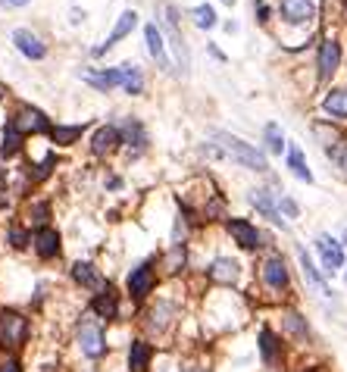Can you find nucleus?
I'll use <instances>...</instances> for the list:
<instances>
[{"label":"nucleus","mask_w":347,"mask_h":372,"mask_svg":"<svg viewBox=\"0 0 347 372\" xmlns=\"http://www.w3.org/2000/svg\"><path fill=\"white\" fill-rule=\"evenodd\" d=\"M75 347H78V354L91 363H100L110 354L107 329L97 316H82V322L75 326Z\"/></svg>","instance_id":"1"},{"label":"nucleus","mask_w":347,"mask_h":372,"mask_svg":"<svg viewBox=\"0 0 347 372\" xmlns=\"http://www.w3.org/2000/svg\"><path fill=\"white\" fill-rule=\"evenodd\" d=\"M213 138H216V144L225 150L228 156H232L238 166L244 169H254V172H266L269 169V163H266V154L263 150H257L254 144H247V141H241L238 134H228V132H213Z\"/></svg>","instance_id":"2"},{"label":"nucleus","mask_w":347,"mask_h":372,"mask_svg":"<svg viewBox=\"0 0 347 372\" xmlns=\"http://www.w3.org/2000/svg\"><path fill=\"white\" fill-rule=\"evenodd\" d=\"M154 288H156V257L141 260L138 266L129 269V275H125V291H129V297L135 300V304L151 297Z\"/></svg>","instance_id":"3"},{"label":"nucleus","mask_w":347,"mask_h":372,"mask_svg":"<svg viewBox=\"0 0 347 372\" xmlns=\"http://www.w3.org/2000/svg\"><path fill=\"white\" fill-rule=\"evenodd\" d=\"M28 316L16 313V310H4L0 313V347L4 351H19V347L28 344Z\"/></svg>","instance_id":"4"},{"label":"nucleus","mask_w":347,"mask_h":372,"mask_svg":"<svg viewBox=\"0 0 347 372\" xmlns=\"http://www.w3.org/2000/svg\"><path fill=\"white\" fill-rule=\"evenodd\" d=\"M285 341H282V335L275 331L272 326H260L257 331V357L260 363H263L266 369H279V366H285Z\"/></svg>","instance_id":"5"},{"label":"nucleus","mask_w":347,"mask_h":372,"mask_svg":"<svg viewBox=\"0 0 347 372\" xmlns=\"http://www.w3.org/2000/svg\"><path fill=\"white\" fill-rule=\"evenodd\" d=\"M260 279H263V285L272 294H285L291 288V272H288L285 257H282V253H269V257L263 260V266H260Z\"/></svg>","instance_id":"6"},{"label":"nucleus","mask_w":347,"mask_h":372,"mask_svg":"<svg viewBox=\"0 0 347 372\" xmlns=\"http://www.w3.org/2000/svg\"><path fill=\"white\" fill-rule=\"evenodd\" d=\"M225 232H228V238L238 244L241 250H257V248H263V232H260V228L250 223V219H244V216L225 219Z\"/></svg>","instance_id":"7"},{"label":"nucleus","mask_w":347,"mask_h":372,"mask_svg":"<svg viewBox=\"0 0 347 372\" xmlns=\"http://www.w3.org/2000/svg\"><path fill=\"white\" fill-rule=\"evenodd\" d=\"M156 360V347L147 338H132L129 347H125V369L129 372H151Z\"/></svg>","instance_id":"8"},{"label":"nucleus","mask_w":347,"mask_h":372,"mask_svg":"<svg viewBox=\"0 0 347 372\" xmlns=\"http://www.w3.org/2000/svg\"><path fill=\"white\" fill-rule=\"evenodd\" d=\"M10 125L22 134V138H26V134H44V132L53 129L50 119H47L41 110H35V107H22L19 113H16L13 119H10Z\"/></svg>","instance_id":"9"},{"label":"nucleus","mask_w":347,"mask_h":372,"mask_svg":"<svg viewBox=\"0 0 347 372\" xmlns=\"http://www.w3.org/2000/svg\"><path fill=\"white\" fill-rule=\"evenodd\" d=\"M247 201H250V207H257L260 216H266L269 223L285 228V219H282V210H279V197H275L272 188H250Z\"/></svg>","instance_id":"10"},{"label":"nucleus","mask_w":347,"mask_h":372,"mask_svg":"<svg viewBox=\"0 0 347 372\" xmlns=\"http://www.w3.org/2000/svg\"><path fill=\"white\" fill-rule=\"evenodd\" d=\"M69 275H73V282L78 285L82 291H91V294H97V291L107 288V279L100 275V269L91 263V260H78V263H73V269H69Z\"/></svg>","instance_id":"11"},{"label":"nucleus","mask_w":347,"mask_h":372,"mask_svg":"<svg viewBox=\"0 0 347 372\" xmlns=\"http://www.w3.org/2000/svg\"><path fill=\"white\" fill-rule=\"evenodd\" d=\"M119 313H122V300L113 291V285H107L104 291H97V294L91 297V316H97L100 322L119 319Z\"/></svg>","instance_id":"12"},{"label":"nucleus","mask_w":347,"mask_h":372,"mask_svg":"<svg viewBox=\"0 0 347 372\" xmlns=\"http://www.w3.org/2000/svg\"><path fill=\"white\" fill-rule=\"evenodd\" d=\"M316 250H319V260H322V269H326L329 275L338 272V269L344 266V244L332 238V235H316Z\"/></svg>","instance_id":"13"},{"label":"nucleus","mask_w":347,"mask_h":372,"mask_svg":"<svg viewBox=\"0 0 347 372\" xmlns=\"http://www.w3.org/2000/svg\"><path fill=\"white\" fill-rule=\"evenodd\" d=\"M31 248L41 260H57L60 250H63V241H60V232L53 225H44V228H35L31 232Z\"/></svg>","instance_id":"14"},{"label":"nucleus","mask_w":347,"mask_h":372,"mask_svg":"<svg viewBox=\"0 0 347 372\" xmlns=\"http://www.w3.org/2000/svg\"><path fill=\"white\" fill-rule=\"evenodd\" d=\"M203 275H207V282H213V285H228V288H232V285L241 279V263L232 257H216Z\"/></svg>","instance_id":"15"},{"label":"nucleus","mask_w":347,"mask_h":372,"mask_svg":"<svg viewBox=\"0 0 347 372\" xmlns=\"http://www.w3.org/2000/svg\"><path fill=\"white\" fill-rule=\"evenodd\" d=\"M297 263H301V275H304L306 288H310L313 294H319V297L332 294V291H329V285H326V279H322V272L316 269V263H313L310 253H306V248H297Z\"/></svg>","instance_id":"16"},{"label":"nucleus","mask_w":347,"mask_h":372,"mask_svg":"<svg viewBox=\"0 0 347 372\" xmlns=\"http://www.w3.org/2000/svg\"><path fill=\"white\" fill-rule=\"evenodd\" d=\"M282 335L294 344H310V322H306V316H301L297 310H285L282 313Z\"/></svg>","instance_id":"17"},{"label":"nucleus","mask_w":347,"mask_h":372,"mask_svg":"<svg viewBox=\"0 0 347 372\" xmlns=\"http://www.w3.org/2000/svg\"><path fill=\"white\" fill-rule=\"evenodd\" d=\"M135 26H138V13H135V10H125V13L119 16V22H116V26H113V31H110V38H107V41L94 47V57H100V53H107L110 47H116V44H119L125 35H132V28H135Z\"/></svg>","instance_id":"18"},{"label":"nucleus","mask_w":347,"mask_h":372,"mask_svg":"<svg viewBox=\"0 0 347 372\" xmlns=\"http://www.w3.org/2000/svg\"><path fill=\"white\" fill-rule=\"evenodd\" d=\"M279 13L285 22H291V26H301V22H310L313 16H316V6H313L310 0H282Z\"/></svg>","instance_id":"19"},{"label":"nucleus","mask_w":347,"mask_h":372,"mask_svg":"<svg viewBox=\"0 0 347 372\" xmlns=\"http://www.w3.org/2000/svg\"><path fill=\"white\" fill-rule=\"evenodd\" d=\"M166 31H169L172 47H176V57H178L181 73H188V66H191V53H188V44H185V38H181V31H178L176 10H172V6H166Z\"/></svg>","instance_id":"20"},{"label":"nucleus","mask_w":347,"mask_h":372,"mask_svg":"<svg viewBox=\"0 0 347 372\" xmlns=\"http://www.w3.org/2000/svg\"><path fill=\"white\" fill-rule=\"evenodd\" d=\"M119 144H122L119 129H116V125H100V129L94 132V138H91V154L94 156H107V154H113Z\"/></svg>","instance_id":"21"},{"label":"nucleus","mask_w":347,"mask_h":372,"mask_svg":"<svg viewBox=\"0 0 347 372\" xmlns=\"http://www.w3.org/2000/svg\"><path fill=\"white\" fill-rule=\"evenodd\" d=\"M13 44L19 47V51L26 53L28 60H44V53H47L44 41L35 35V31H28V28H16V31H13Z\"/></svg>","instance_id":"22"},{"label":"nucleus","mask_w":347,"mask_h":372,"mask_svg":"<svg viewBox=\"0 0 347 372\" xmlns=\"http://www.w3.org/2000/svg\"><path fill=\"white\" fill-rule=\"evenodd\" d=\"M172 319H176V316H172V307L166 304V300H160V304H154L151 310H147L144 326H147L151 335H163V331L172 326Z\"/></svg>","instance_id":"23"},{"label":"nucleus","mask_w":347,"mask_h":372,"mask_svg":"<svg viewBox=\"0 0 347 372\" xmlns=\"http://www.w3.org/2000/svg\"><path fill=\"white\" fill-rule=\"evenodd\" d=\"M119 138H122V144L132 147V154H141V150L147 147V132H144V125H141L138 119H132V116L122 122Z\"/></svg>","instance_id":"24"},{"label":"nucleus","mask_w":347,"mask_h":372,"mask_svg":"<svg viewBox=\"0 0 347 372\" xmlns=\"http://www.w3.org/2000/svg\"><path fill=\"white\" fill-rule=\"evenodd\" d=\"M338 63H341V44L329 38V41H322V47H319V75L332 78L335 69H338Z\"/></svg>","instance_id":"25"},{"label":"nucleus","mask_w":347,"mask_h":372,"mask_svg":"<svg viewBox=\"0 0 347 372\" xmlns=\"http://www.w3.org/2000/svg\"><path fill=\"white\" fill-rule=\"evenodd\" d=\"M144 38H147V51H151V57L156 60V66L160 69H169V57H166V44H163V35L160 28H156V22L144 28Z\"/></svg>","instance_id":"26"},{"label":"nucleus","mask_w":347,"mask_h":372,"mask_svg":"<svg viewBox=\"0 0 347 372\" xmlns=\"http://www.w3.org/2000/svg\"><path fill=\"white\" fill-rule=\"evenodd\" d=\"M88 85H94L97 91H110L116 88V85H122V73L119 69H104V73H85L82 75Z\"/></svg>","instance_id":"27"},{"label":"nucleus","mask_w":347,"mask_h":372,"mask_svg":"<svg viewBox=\"0 0 347 372\" xmlns=\"http://www.w3.org/2000/svg\"><path fill=\"white\" fill-rule=\"evenodd\" d=\"M322 107H326V113L335 116V119H347V88L329 91L326 100H322Z\"/></svg>","instance_id":"28"},{"label":"nucleus","mask_w":347,"mask_h":372,"mask_svg":"<svg viewBox=\"0 0 347 372\" xmlns=\"http://www.w3.org/2000/svg\"><path fill=\"white\" fill-rule=\"evenodd\" d=\"M288 169L294 172L301 181H306V185L313 181V172H310V166H306V160H304V150L301 147H291L288 150Z\"/></svg>","instance_id":"29"},{"label":"nucleus","mask_w":347,"mask_h":372,"mask_svg":"<svg viewBox=\"0 0 347 372\" xmlns=\"http://www.w3.org/2000/svg\"><path fill=\"white\" fill-rule=\"evenodd\" d=\"M82 132H85V125H53L50 138H53V144L69 147V144H75V141L82 138Z\"/></svg>","instance_id":"30"},{"label":"nucleus","mask_w":347,"mask_h":372,"mask_svg":"<svg viewBox=\"0 0 347 372\" xmlns=\"http://www.w3.org/2000/svg\"><path fill=\"white\" fill-rule=\"evenodd\" d=\"M263 141H266V150L279 156L282 150H285V132H282V125H279V122H269V125H266V129H263Z\"/></svg>","instance_id":"31"},{"label":"nucleus","mask_w":347,"mask_h":372,"mask_svg":"<svg viewBox=\"0 0 347 372\" xmlns=\"http://www.w3.org/2000/svg\"><path fill=\"white\" fill-rule=\"evenodd\" d=\"M119 73H122V88L129 91V94H141L144 91V75H141V69L138 66H119Z\"/></svg>","instance_id":"32"},{"label":"nucleus","mask_w":347,"mask_h":372,"mask_svg":"<svg viewBox=\"0 0 347 372\" xmlns=\"http://www.w3.org/2000/svg\"><path fill=\"white\" fill-rule=\"evenodd\" d=\"M19 147H22V134L16 132L13 125H6L4 141H0V156H4V160H13V156L19 154Z\"/></svg>","instance_id":"33"},{"label":"nucleus","mask_w":347,"mask_h":372,"mask_svg":"<svg viewBox=\"0 0 347 372\" xmlns=\"http://www.w3.org/2000/svg\"><path fill=\"white\" fill-rule=\"evenodd\" d=\"M28 223L35 228H44L50 225V201H35L28 207Z\"/></svg>","instance_id":"34"},{"label":"nucleus","mask_w":347,"mask_h":372,"mask_svg":"<svg viewBox=\"0 0 347 372\" xmlns=\"http://www.w3.org/2000/svg\"><path fill=\"white\" fill-rule=\"evenodd\" d=\"M194 22L201 28H213L216 26V13H213V6H207V4H201V6H194Z\"/></svg>","instance_id":"35"},{"label":"nucleus","mask_w":347,"mask_h":372,"mask_svg":"<svg viewBox=\"0 0 347 372\" xmlns=\"http://www.w3.org/2000/svg\"><path fill=\"white\" fill-rule=\"evenodd\" d=\"M6 241H10V248L22 250V248H28L31 235H28V232H26V228H22V225H10V232H6Z\"/></svg>","instance_id":"36"},{"label":"nucleus","mask_w":347,"mask_h":372,"mask_svg":"<svg viewBox=\"0 0 347 372\" xmlns=\"http://www.w3.org/2000/svg\"><path fill=\"white\" fill-rule=\"evenodd\" d=\"M53 166H57V160H53V154H47L41 163L35 166V169H31V181H44L47 176H50L53 172Z\"/></svg>","instance_id":"37"},{"label":"nucleus","mask_w":347,"mask_h":372,"mask_svg":"<svg viewBox=\"0 0 347 372\" xmlns=\"http://www.w3.org/2000/svg\"><path fill=\"white\" fill-rule=\"evenodd\" d=\"M279 210H282V216H285V219H297V216H301V207H297V201H294V197H288V194L279 197Z\"/></svg>","instance_id":"38"},{"label":"nucleus","mask_w":347,"mask_h":372,"mask_svg":"<svg viewBox=\"0 0 347 372\" xmlns=\"http://www.w3.org/2000/svg\"><path fill=\"white\" fill-rule=\"evenodd\" d=\"M326 154L332 156V160H335V163H338V166H341V169L347 172V141H341V144L332 147V150H326Z\"/></svg>","instance_id":"39"},{"label":"nucleus","mask_w":347,"mask_h":372,"mask_svg":"<svg viewBox=\"0 0 347 372\" xmlns=\"http://www.w3.org/2000/svg\"><path fill=\"white\" fill-rule=\"evenodd\" d=\"M0 372H26V369H22L19 357H13V354H6V357L0 360Z\"/></svg>","instance_id":"40"},{"label":"nucleus","mask_w":347,"mask_h":372,"mask_svg":"<svg viewBox=\"0 0 347 372\" xmlns=\"http://www.w3.org/2000/svg\"><path fill=\"white\" fill-rule=\"evenodd\" d=\"M181 372H213V369L207 366V363H191V366H185Z\"/></svg>","instance_id":"41"},{"label":"nucleus","mask_w":347,"mask_h":372,"mask_svg":"<svg viewBox=\"0 0 347 372\" xmlns=\"http://www.w3.org/2000/svg\"><path fill=\"white\" fill-rule=\"evenodd\" d=\"M254 4H257V0H254ZM257 10H260V22L269 19V6H266V4H257Z\"/></svg>","instance_id":"42"},{"label":"nucleus","mask_w":347,"mask_h":372,"mask_svg":"<svg viewBox=\"0 0 347 372\" xmlns=\"http://www.w3.org/2000/svg\"><path fill=\"white\" fill-rule=\"evenodd\" d=\"M0 4H4V6H26L28 0H0Z\"/></svg>","instance_id":"43"},{"label":"nucleus","mask_w":347,"mask_h":372,"mask_svg":"<svg viewBox=\"0 0 347 372\" xmlns=\"http://www.w3.org/2000/svg\"><path fill=\"white\" fill-rule=\"evenodd\" d=\"M223 4H235V0H223Z\"/></svg>","instance_id":"44"},{"label":"nucleus","mask_w":347,"mask_h":372,"mask_svg":"<svg viewBox=\"0 0 347 372\" xmlns=\"http://www.w3.org/2000/svg\"><path fill=\"white\" fill-rule=\"evenodd\" d=\"M341 244H347V232H344V241H341Z\"/></svg>","instance_id":"45"},{"label":"nucleus","mask_w":347,"mask_h":372,"mask_svg":"<svg viewBox=\"0 0 347 372\" xmlns=\"http://www.w3.org/2000/svg\"><path fill=\"white\" fill-rule=\"evenodd\" d=\"M344 285H347V272H344Z\"/></svg>","instance_id":"46"}]
</instances>
